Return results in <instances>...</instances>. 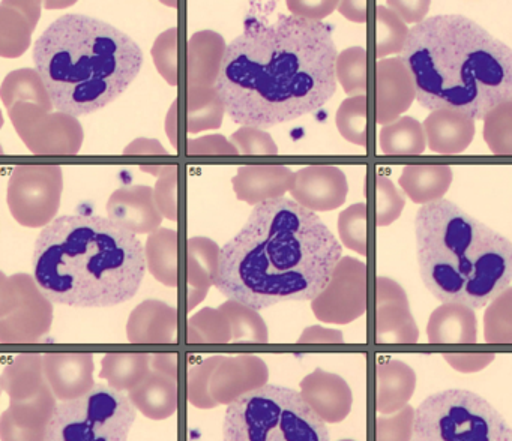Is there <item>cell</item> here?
Masks as SVG:
<instances>
[{"instance_id":"6da1fadb","label":"cell","mask_w":512,"mask_h":441,"mask_svg":"<svg viewBox=\"0 0 512 441\" xmlns=\"http://www.w3.org/2000/svg\"><path fill=\"white\" fill-rule=\"evenodd\" d=\"M337 59L322 21L250 18L227 45L215 87L233 122L265 131L320 110L337 90Z\"/></svg>"},{"instance_id":"7a4b0ae2","label":"cell","mask_w":512,"mask_h":441,"mask_svg":"<svg viewBox=\"0 0 512 441\" xmlns=\"http://www.w3.org/2000/svg\"><path fill=\"white\" fill-rule=\"evenodd\" d=\"M341 251L316 213L289 198L263 201L221 248L214 285L254 311L316 300L328 288Z\"/></svg>"},{"instance_id":"3957f363","label":"cell","mask_w":512,"mask_h":441,"mask_svg":"<svg viewBox=\"0 0 512 441\" xmlns=\"http://www.w3.org/2000/svg\"><path fill=\"white\" fill-rule=\"evenodd\" d=\"M400 59L427 110L484 120L512 101V48L463 15H436L413 26Z\"/></svg>"},{"instance_id":"277c9868","label":"cell","mask_w":512,"mask_h":441,"mask_svg":"<svg viewBox=\"0 0 512 441\" xmlns=\"http://www.w3.org/2000/svg\"><path fill=\"white\" fill-rule=\"evenodd\" d=\"M146 264L136 234L101 216H61L35 242L38 288L50 302L74 308H106L133 299Z\"/></svg>"},{"instance_id":"5b68a950","label":"cell","mask_w":512,"mask_h":441,"mask_svg":"<svg viewBox=\"0 0 512 441\" xmlns=\"http://www.w3.org/2000/svg\"><path fill=\"white\" fill-rule=\"evenodd\" d=\"M34 63L55 110L79 117L119 98L139 75L143 53L112 24L67 14L38 38Z\"/></svg>"},{"instance_id":"8992f818","label":"cell","mask_w":512,"mask_h":441,"mask_svg":"<svg viewBox=\"0 0 512 441\" xmlns=\"http://www.w3.org/2000/svg\"><path fill=\"white\" fill-rule=\"evenodd\" d=\"M415 234L422 282L445 305L484 308L511 285V240L452 201L424 204Z\"/></svg>"},{"instance_id":"52a82bcc","label":"cell","mask_w":512,"mask_h":441,"mask_svg":"<svg viewBox=\"0 0 512 441\" xmlns=\"http://www.w3.org/2000/svg\"><path fill=\"white\" fill-rule=\"evenodd\" d=\"M224 441H331L328 426L307 399L289 387L265 384L227 407Z\"/></svg>"},{"instance_id":"ba28073f","label":"cell","mask_w":512,"mask_h":441,"mask_svg":"<svg viewBox=\"0 0 512 441\" xmlns=\"http://www.w3.org/2000/svg\"><path fill=\"white\" fill-rule=\"evenodd\" d=\"M410 441H512V428L478 393L446 389L416 407Z\"/></svg>"},{"instance_id":"9c48e42d","label":"cell","mask_w":512,"mask_h":441,"mask_svg":"<svg viewBox=\"0 0 512 441\" xmlns=\"http://www.w3.org/2000/svg\"><path fill=\"white\" fill-rule=\"evenodd\" d=\"M136 414L124 393L98 384L56 405L44 441H128Z\"/></svg>"},{"instance_id":"30bf717a","label":"cell","mask_w":512,"mask_h":441,"mask_svg":"<svg viewBox=\"0 0 512 441\" xmlns=\"http://www.w3.org/2000/svg\"><path fill=\"white\" fill-rule=\"evenodd\" d=\"M64 173L61 165H17L8 180V207L23 227L46 228L61 207Z\"/></svg>"},{"instance_id":"8fae6325","label":"cell","mask_w":512,"mask_h":441,"mask_svg":"<svg viewBox=\"0 0 512 441\" xmlns=\"http://www.w3.org/2000/svg\"><path fill=\"white\" fill-rule=\"evenodd\" d=\"M11 122L34 155L74 156L82 149L83 126L77 117L19 102L10 110Z\"/></svg>"},{"instance_id":"7c38bea8","label":"cell","mask_w":512,"mask_h":441,"mask_svg":"<svg viewBox=\"0 0 512 441\" xmlns=\"http://www.w3.org/2000/svg\"><path fill=\"white\" fill-rule=\"evenodd\" d=\"M349 185L346 174L335 165H308L295 173L293 200L311 212H326L343 206Z\"/></svg>"},{"instance_id":"4fadbf2b","label":"cell","mask_w":512,"mask_h":441,"mask_svg":"<svg viewBox=\"0 0 512 441\" xmlns=\"http://www.w3.org/2000/svg\"><path fill=\"white\" fill-rule=\"evenodd\" d=\"M376 122L388 125L400 119L415 101L412 75L400 57L382 59L376 65Z\"/></svg>"},{"instance_id":"5bb4252c","label":"cell","mask_w":512,"mask_h":441,"mask_svg":"<svg viewBox=\"0 0 512 441\" xmlns=\"http://www.w3.org/2000/svg\"><path fill=\"white\" fill-rule=\"evenodd\" d=\"M109 219L134 234L160 230L163 213L155 203L154 189L148 185L125 186L107 201Z\"/></svg>"},{"instance_id":"9a60e30c","label":"cell","mask_w":512,"mask_h":441,"mask_svg":"<svg viewBox=\"0 0 512 441\" xmlns=\"http://www.w3.org/2000/svg\"><path fill=\"white\" fill-rule=\"evenodd\" d=\"M293 182L295 173L286 165H242L232 180L236 197L251 206L283 198Z\"/></svg>"},{"instance_id":"2e32d148","label":"cell","mask_w":512,"mask_h":441,"mask_svg":"<svg viewBox=\"0 0 512 441\" xmlns=\"http://www.w3.org/2000/svg\"><path fill=\"white\" fill-rule=\"evenodd\" d=\"M41 15V2L4 0L0 3V56L19 57L31 45Z\"/></svg>"},{"instance_id":"e0dca14e","label":"cell","mask_w":512,"mask_h":441,"mask_svg":"<svg viewBox=\"0 0 512 441\" xmlns=\"http://www.w3.org/2000/svg\"><path fill=\"white\" fill-rule=\"evenodd\" d=\"M227 44L220 33L214 30H200L188 41L187 83L188 87H215Z\"/></svg>"},{"instance_id":"ac0fdd59","label":"cell","mask_w":512,"mask_h":441,"mask_svg":"<svg viewBox=\"0 0 512 441\" xmlns=\"http://www.w3.org/2000/svg\"><path fill=\"white\" fill-rule=\"evenodd\" d=\"M428 147L439 155L464 152L475 137V120L451 110L431 111L424 122Z\"/></svg>"},{"instance_id":"d6986e66","label":"cell","mask_w":512,"mask_h":441,"mask_svg":"<svg viewBox=\"0 0 512 441\" xmlns=\"http://www.w3.org/2000/svg\"><path fill=\"white\" fill-rule=\"evenodd\" d=\"M187 251L191 308L200 302L208 288L215 284L221 249L208 237H191L188 240Z\"/></svg>"},{"instance_id":"ffe728a7","label":"cell","mask_w":512,"mask_h":441,"mask_svg":"<svg viewBox=\"0 0 512 441\" xmlns=\"http://www.w3.org/2000/svg\"><path fill=\"white\" fill-rule=\"evenodd\" d=\"M452 183L449 165H406L400 176V185L415 203L428 204L442 200Z\"/></svg>"},{"instance_id":"44dd1931","label":"cell","mask_w":512,"mask_h":441,"mask_svg":"<svg viewBox=\"0 0 512 441\" xmlns=\"http://www.w3.org/2000/svg\"><path fill=\"white\" fill-rule=\"evenodd\" d=\"M145 252L152 275L163 284L175 287L178 281V233L170 228H160L149 234Z\"/></svg>"},{"instance_id":"7402d4cb","label":"cell","mask_w":512,"mask_h":441,"mask_svg":"<svg viewBox=\"0 0 512 441\" xmlns=\"http://www.w3.org/2000/svg\"><path fill=\"white\" fill-rule=\"evenodd\" d=\"M427 146L424 125L403 116L394 122L383 126L380 131V149L386 156H416L421 155Z\"/></svg>"},{"instance_id":"603a6c76","label":"cell","mask_w":512,"mask_h":441,"mask_svg":"<svg viewBox=\"0 0 512 441\" xmlns=\"http://www.w3.org/2000/svg\"><path fill=\"white\" fill-rule=\"evenodd\" d=\"M0 96L8 110L19 102H31L46 110L55 108L37 69H16L8 74L0 87Z\"/></svg>"},{"instance_id":"cb8c5ba5","label":"cell","mask_w":512,"mask_h":441,"mask_svg":"<svg viewBox=\"0 0 512 441\" xmlns=\"http://www.w3.org/2000/svg\"><path fill=\"white\" fill-rule=\"evenodd\" d=\"M224 113L226 107L217 87H188L187 129L190 134L220 128Z\"/></svg>"},{"instance_id":"d4e9b609","label":"cell","mask_w":512,"mask_h":441,"mask_svg":"<svg viewBox=\"0 0 512 441\" xmlns=\"http://www.w3.org/2000/svg\"><path fill=\"white\" fill-rule=\"evenodd\" d=\"M410 30L407 24L388 6H377L373 17V45L377 59H385L389 54L401 53Z\"/></svg>"},{"instance_id":"484cf974","label":"cell","mask_w":512,"mask_h":441,"mask_svg":"<svg viewBox=\"0 0 512 441\" xmlns=\"http://www.w3.org/2000/svg\"><path fill=\"white\" fill-rule=\"evenodd\" d=\"M176 314L175 309L169 308L161 302L143 303L136 309L130 320L131 341H155L158 338L167 339L166 333L169 329L175 330Z\"/></svg>"},{"instance_id":"4316f807","label":"cell","mask_w":512,"mask_h":441,"mask_svg":"<svg viewBox=\"0 0 512 441\" xmlns=\"http://www.w3.org/2000/svg\"><path fill=\"white\" fill-rule=\"evenodd\" d=\"M370 111H368V96H353L341 102L335 123L338 131L350 143L367 147L370 141Z\"/></svg>"},{"instance_id":"83f0119b","label":"cell","mask_w":512,"mask_h":441,"mask_svg":"<svg viewBox=\"0 0 512 441\" xmlns=\"http://www.w3.org/2000/svg\"><path fill=\"white\" fill-rule=\"evenodd\" d=\"M365 195L373 203L374 219L379 227H386L400 218L406 204L394 183L383 174L373 173V179L365 185Z\"/></svg>"},{"instance_id":"f1b7e54d","label":"cell","mask_w":512,"mask_h":441,"mask_svg":"<svg viewBox=\"0 0 512 441\" xmlns=\"http://www.w3.org/2000/svg\"><path fill=\"white\" fill-rule=\"evenodd\" d=\"M337 80L350 98L367 96L368 51L365 48L350 47L338 54Z\"/></svg>"},{"instance_id":"f546056e","label":"cell","mask_w":512,"mask_h":441,"mask_svg":"<svg viewBox=\"0 0 512 441\" xmlns=\"http://www.w3.org/2000/svg\"><path fill=\"white\" fill-rule=\"evenodd\" d=\"M368 204L356 203L338 216V233L344 246L368 254Z\"/></svg>"},{"instance_id":"4dcf8cb0","label":"cell","mask_w":512,"mask_h":441,"mask_svg":"<svg viewBox=\"0 0 512 441\" xmlns=\"http://www.w3.org/2000/svg\"><path fill=\"white\" fill-rule=\"evenodd\" d=\"M484 138L497 156H512V101L485 117Z\"/></svg>"},{"instance_id":"1f68e13d","label":"cell","mask_w":512,"mask_h":441,"mask_svg":"<svg viewBox=\"0 0 512 441\" xmlns=\"http://www.w3.org/2000/svg\"><path fill=\"white\" fill-rule=\"evenodd\" d=\"M157 71L170 84L178 86V27H170L155 39L152 47Z\"/></svg>"},{"instance_id":"d6a6232c","label":"cell","mask_w":512,"mask_h":441,"mask_svg":"<svg viewBox=\"0 0 512 441\" xmlns=\"http://www.w3.org/2000/svg\"><path fill=\"white\" fill-rule=\"evenodd\" d=\"M233 146L238 149L239 155L244 156H275L278 155V147L274 138L259 128L241 126L230 138Z\"/></svg>"},{"instance_id":"836d02e7","label":"cell","mask_w":512,"mask_h":441,"mask_svg":"<svg viewBox=\"0 0 512 441\" xmlns=\"http://www.w3.org/2000/svg\"><path fill=\"white\" fill-rule=\"evenodd\" d=\"M155 203L170 221L178 219V167L166 165L154 188Z\"/></svg>"},{"instance_id":"e575fe53","label":"cell","mask_w":512,"mask_h":441,"mask_svg":"<svg viewBox=\"0 0 512 441\" xmlns=\"http://www.w3.org/2000/svg\"><path fill=\"white\" fill-rule=\"evenodd\" d=\"M188 155L191 156H238L239 152L232 141L224 135H205L188 141Z\"/></svg>"},{"instance_id":"d590c367","label":"cell","mask_w":512,"mask_h":441,"mask_svg":"<svg viewBox=\"0 0 512 441\" xmlns=\"http://www.w3.org/2000/svg\"><path fill=\"white\" fill-rule=\"evenodd\" d=\"M340 6L338 2H328V0H292L287 2V8L292 11L296 17L307 18V20L322 21L329 14Z\"/></svg>"},{"instance_id":"8d00e7d4","label":"cell","mask_w":512,"mask_h":441,"mask_svg":"<svg viewBox=\"0 0 512 441\" xmlns=\"http://www.w3.org/2000/svg\"><path fill=\"white\" fill-rule=\"evenodd\" d=\"M389 9L395 12L404 23H415L419 24L424 21L425 15H427L428 9H430V2L425 0H392V2L386 3Z\"/></svg>"},{"instance_id":"74e56055","label":"cell","mask_w":512,"mask_h":441,"mask_svg":"<svg viewBox=\"0 0 512 441\" xmlns=\"http://www.w3.org/2000/svg\"><path fill=\"white\" fill-rule=\"evenodd\" d=\"M124 155L127 156H166L169 155L167 150L164 149L163 144L158 140H152V138H137L133 143L128 144L125 147Z\"/></svg>"},{"instance_id":"f35d334b","label":"cell","mask_w":512,"mask_h":441,"mask_svg":"<svg viewBox=\"0 0 512 441\" xmlns=\"http://www.w3.org/2000/svg\"><path fill=\"white\" fill-rule=\"evenodd\" d=\"M371 5H374V3L341 2L338 9L347 20L353 21V23H365V21H368V8Z\"/></svg>"},{"instance_id":"ab89813d","label":"cell","mask_w":512,"mask_h":441,"mask_svg":"<svg viewBox=\"0 0 512 441\" xmlns=\"http://www.w3.org/2000/svg\"><path fill=\"white\" fill-rule=\"evenodd\" d=\"M166 132L172 146L178 147V101H173L166 119Z\"/></svg>"},{"instance_id":"60d3db41","label":"cell","mask_w":512,"mask_h":441,"mask_svg":"<svg viewBox=\"0 0 512 441\" xmlns=\"http://www.w3.org/2000/svg\"><path fill=\"white\" fill-rule=\"evenodd\" d=\"M164 167H166V165H142L140 170L145 171V173L152 174V176L160 177V174L163 173Z\"/></svg>"},{"instance_id":"b9f144b4","label":"cell","mask_w":512,"mask_h":441,"mask_svg":"<svg viewBox=\"0 0 512 441\" xmlns=\"http://www.w3.org/2000/svg\"><path fill=\"white\" fill-rule=\"evenodd\" d=\"M74 2H65V3H44V5L47 6V8H52V6H68V5H73Z\"/></svg>"}]
</instances>
